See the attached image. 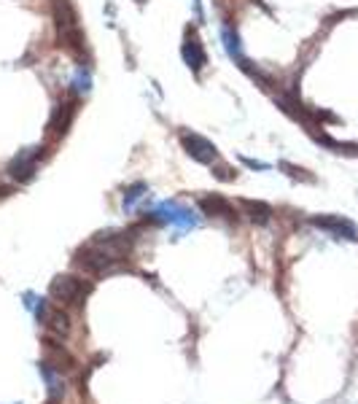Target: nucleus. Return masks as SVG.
Here are the masks:
<instances>
[{
    "instance_id": "1a4fd4ad",
    "label": "nucleus",
    "mask_w": 358,
    "mask_h": 404,
    "mask_svg": "<svg viewBox=\"0 0 358 404\" xmlns=\"http://www.w3.org/2000/svg\"><path fill=\"white\" fill-rule=\"evenodd\" d=\"M40 375H43V380H46V385H49V394H52L54 399H60L62 394H65L62 372H57L52 364H40Z\"/></svg>"
},
{
    "instance_id": "20e7f679",
    "label": "nucleus",
    "mask_w": 358,
    "mask_h": 404,
    "mask_svg": "<svg viewBox=\"0 0 358 404\" xmlns=\"http://www.w3.org/2000/svg\"><path fill=\"white\" fill-rule=\"evenodd\" d=\"M313 224L318 226V229H326V232H332L334 238L339 240H356L358 232L356 226L348 222V219H339V216H316Z\"/></svg>"
},
{
    "instance_id": "f03ea898",
    "label": "nucleus",
    "mask_w": 358,
    "mask_h": 404,
    "mask_svg": "<svg viewBox=\"0 0 358 404\" xmlns=\"http://www.w3.org/2000/svg\"><path fill=\"white\" fill-rule=\"evenodd\" d=\"M180 146L199 164H213V162L219 160V148L208 141V138L197 135V132H180Z\"/></svg>"
},
{
    "instance_id": "4468645a",
    "label": "nucleus",
    "mask_w": 358,
    "mask_h": 404,
    "mask_svg": "<svg viewBox=\"0 0 358 404\" xmlns=\"http://www.w3.org/2000/svg\"><path fill=\"white\" fill-rule=\"evenodd\" d=\"M135 3H146V0H135Z\"/></svg>"
},
{
    "instance_id": "7ed1b4c3",
    "label": "nucleus",
    "mask_w": 358,
    "mask_h": 404,
    "mask_svg": "<svg viewBox=\"0 0 358 404\" xmlns=\"http://www.w3.org/2000/svg\"><path fill=\"white\" fill-rule=\"evenodd\" d=\"M154 216H157L159 222H167V224H173V226H178V229H192V226L197 224L194 213H192L189 208L178 205V202H162V205H157Z\"/></svg>"
},
{
    "instance_id": "423d86ee",
    "label": "nucleus",
    "mask_w": 358,
    "mask_h": 404,
    "mask_svg": "<svg viewBox=\"0 0 358 404\" xmlns=\"http://www.w3.org/2000/svg\"><path fill=\"white\" fill-rule=\"evenodd\" d=\"M180 54H183V62H186L194 73L202 70V68H205V62H208V57H205V49H202V43H199V38L194 36V33H192V36H186Z\"/></svg>"
},
{
    "instance_id": "9b49d317",
    "label": "nucleus",
    "mask_w": 358,
    "mask_h": 404,
    "mask_svg": "<svg viewBox=\"0 0 358 404\" xmlns=\"http://www.w3.org/2000/svg\"><path fill=\"white\" fill-rule=\"evenodd\" d=\"M224 40H226V52H229V57H238V60L242 62V52H240L238 36H235L232 30H224Z\"/></svg>"
},
{
    "instance_id": "f8f14e48",
    "label": "nucleus",
    "mask_w": 358,
    "mask_h": 404,
    "mask_svg": "<svg viewBox=\"0 0 358 404\" xmlns=\"http://www.w3.org/2000/svg\"><path fill=\"white\" fill-rule=\"evenodd\" d=\"M143 192H146V186H143V183H135L132 189H127V194H124V208H132V205L143 197Z\"/></svg>"
},
{
    "instance_id": "f257e3e1",
    "label": "nucleus",
    "mask_w": 358,
    "mask_h": 404,
    "mask_svg": "<svg viewBox=\"0 0 358 404\" xmlns=\"http://www.w3.org/2000/svg\"><path fill=\"white\" fill-rule=\"evenodd\" d=\"M49 294L62 304H81L89 294V283H84L76 275H57L52 281Z\"/></svg>"
},
{
    "instance_id": "6e6552de",
    "label": "nucleus",
    "mask_w": 358,
    "mask_h": 404,
    "mask_svg": "<svg viewBox=\"0 0 358 404\" xmlns=\"http://www.w3.org/2000/svg\"><path fill=\"white\" fill-rule=\"evenodd\" d=\"M38 318L40 323H46V326H52L57 334H68L70 332V321H68V316L62 313V310H49L46 304H43V300H40V310H38Z\"/></svg>"
},
{
    "instance_id": "0eeeda50",
    "label": "nucleus",
    "mask_w": 358,
    "mask_h": 404,
    "mask_svg": "<svg viewBox=\"0 0 358 404\" xmlns=\"http://www.w3.org/2000/svg\"><path fill=\"white\" fill-rule=\"evenodd\" d=\"M199 208H202L208 216H224V219H235V208H232V202L224 200L221 194H208V197H199Z\"/></svg>"
},
{
    "instance_id": "ddd939ff",
    "label": "nucleus",
    "mask_w": 358,
    "mask_h": 404,
    "mask_svg": "<svg viewBox=\"0 0 358 404\" xmlns=\"http://www.w3.org/2000/svg\"><path fill=\"white\" fill-rule=\"evenodd\" d=\"M73 92H89V73L79 68V73H76V79H73Z\"/></svg>"
},
{
    "instance_id": "9d476101",
    "label": "nucleus",
    "mask_w": 358,
    "mask_h": 404,
    "mask_svg": "<svg viewBox=\"0 0 358 404\" xmlns=\"http://www.w3.org/2000/svg\"><path fill=\"white\" fill-rule=\"evenodd\" d=\"M242 210L245 216L254 224H267L272 219V208L267 202H254V200H242Z\"/></svg>"
},
{
    "instance_id": "39448f33",
    "label": "nucleus",
    "mask_w": 358,
    "mask_h": 404,
    "mask_svg": "<svg viewBox=\"0 0 358 404\" xmlns=\"http://www.w3.org/2000/svg\"><path fill=\"white\" fill-rule=\"evenodd\" d=\"M36 164H38V151L30 148V151H22L20 157H14V162L8 164V176L17 178V181H30L36 176Z\"/></svg>"
}]
</instances>
